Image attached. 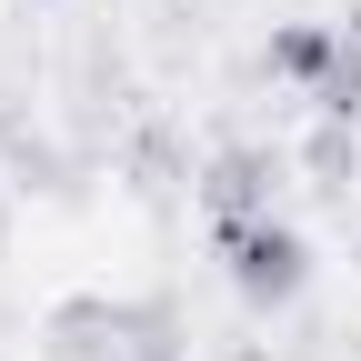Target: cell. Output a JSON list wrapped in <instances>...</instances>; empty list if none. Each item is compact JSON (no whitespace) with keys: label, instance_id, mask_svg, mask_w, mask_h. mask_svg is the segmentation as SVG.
I'll list each match as a JSON object with an SVG mask.
<instances>
[{"label":"cell","instance_id":"1","mask_svg":"<svg viewBox=\"0 0 361 361\" xmlns=\"http://www.w3.org/2000/svg\"><path fill=\"white\" fill-rule=\"evenodd\" d=\"M211 261H221V281H231L251 311H291L311 291V241L281 211H221L211 221Z\"/></svg>","mask_w":361,"mask_h":361},{"label":"cell","instance_id":"2","mask_svg":"<svg viewBox=\"0 0 361 361\" xmlns=\"http://www.w3.org/2000/svg\"><path fill=\"white\" fill-rule=\"evenodd\" d=\"M261 61H271V80H291L301 101H311V90H322V71L341 61V30H331V20H281Z\"/></svg>","mask_w":361,"mask_h":361},{"label":"cell","instance_id":"3","mask_svg":"<svg viewBox=\"0 0 361 361\" xmlns=\"http://www.w3.org/2000/svg\"><path fill=\"white\" fill-rule=\"evenodd\" d=\"M201 191H211V221H221V211H271V180H261V151H221Z\"/></svg>","mask_w":361,"mask_h":361},{"label":"cell","instance_id":"4","mask_svg":"<svg viewBox=\"0 0 361 361\" xmlns=\"http://www.w3.org/2000/svg\"><path fill=\"white\" fill-rule=\"evenodd\" d=\"M311 111H322L331 130H341V121H361V30H341V61L322 71V90H311Z\"/></svg>","mask_w":361,"mask_h":361}]
</instances>
